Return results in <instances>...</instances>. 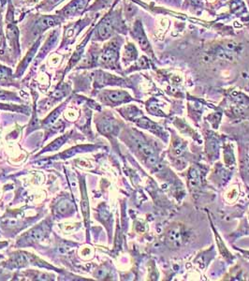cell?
Masks as SVG:
<instances>
[{
  "label": "cell",
  "mask_w": 249,
  "mask_h": 281,
  "mask_svg": "<svg viewBox=\"0 0 249 281\" xmlns=\"http://www.w3.org/2000/svg\"><path fill=\"white\" fill-rule=\"evenodd\" d=\"M65 21L64 18H62L59 15L54 16H48V15H41L37 17L33 23L30 25V28L28 32L26 33V38L28 39V42L35 41L37 38H41L42 34L48 28L54 27L55 25L60 24L61 23Z\"/></svg>",
  "instance_id": "obj_1"
},
{
  "label": "cell",
  "mask_w": 249,
  "mask_h": 281,
  "mask_svg": "<svg viewBox=\"0 0 249 281\" xmlns=\"http://www.w3.org/2000/svg\"><path fill=\"white\" fill-rule=\"evenodd\" d=\"M116 22H117L116 16L113 15L112 13L106 15L100 22L98 23L95 30V35L93 37L94 40L105 41L110 39L116 28Z\"/></svg>",
  "instance_id": "obj_2"
},
{
  "label": "cell",
  "mask_w": 249,
  "mask_h": 281,
  "mask_svg": "<svg viewBox=\"0 0 249 281\" xmlns=\"http://www.w3.org/2000/svg\"><path fill=\"white\" fill-rule=\"evenodd\" d=\"M120 45L116 40L107 44L98 57L99 64L111 68L116 65L119 57Z\"/></svg>",
  "instance_id": "obj_3"
},
{
  "label": "cell",
  "mask_w": 249,
  "mask_h": 281,
  "mask_svg": "<svg viewBox=\"0 0 249 281\" xmlns=\"http://www.w3.org/2000/svg\"><path fill=\"white\" fill-rule=\"evenodd\" d=\"M89 1L90 0H72L57 13L64 19L79 16L85 10H87V4Z\"/></svg>",
  "instance_id": "obj_4"
},
{
  "label": "cell",
  "mask_w": 249,
  "mask_h": 281,
  "mask_svg": "<svg viewBox=\"0 0 249 281\" xmlns=\"http://www.w3.org/2000/svg\"><path fill=\"white\" fill-rule=\"evenodd\" d=\"M90 21H91V19L87 17L83 20H80V21L74 23H70L68 26H66L62 46L73 44V42L75 41L76 37L79 35V33L81 32V30L84 27H86L87 24L90 23Z\"/></svg>",
  "instance_id": "obj_5"
},
{
  "label": "cell",
  "mask_w": 249,
  "mask_h": 281,
  "mask_svg": "<svg viewBox=\"0 0 249 281\" xmlns=\"http://www.w3.org/2000/svg\"><path fill=\"white\" fill-rule=\"evenodd\" d=\"M6 39L8 42V48L11 53L19 54L20 44H19V30L14 23H7Z\"/></svg>",
  "instance_id": "obj_6"
},
{
  "label": "cell",
  "mask_w": 249,
  "mask_h": 281,
  "mask_svg": "<svg viewBox=\"0 0 249 281\" xmlns=\"http://www.w3.org/2000/svg\"><path fill=\"white\" fill-rule=\"evenodd\" d=\"M167 242L173 248H179L184 242V231L181 227L172 228L167 234Z\"/></svg>",
  "instance_id": "obj_7"
},
{
  "label": "cell",
  "mask_w": 249,
  "mask_h": 281,
  "mask_svg": "<svg viewBox=\"0 0 249 281\" xmlns=\"http://www.w3.org/2000/svg\"><path fill=\"white\" fill-rule=\"evenodd\" d=\"M132 35L133 37L136 39V41L138 42V44H140L142 50L151 53V47H150V44L145 36V33L143 31L142 25L140 22H136L134 24L133 30H132Z\"/></svg>",
  "instance_id": "obj_8"
},
{
  "label": "cell",
  "mask_w": 249,
  "mask_h": 281,
  "mask_svg": "<svg viewBox=\"0 0 249 281\" xmlns=\"http://www.w3.org/2000/svg\"><path fill=\"white\" fill-rule=\"evenodd\" d=\"M134 142L137 146V149L146 158L147 163L151 164V165H154L157 163L158 160H157L156 154L149 144L145 143L143 140H140V139H135Z\"/></svg>",
  "instance_id": "obj_9"
},
{
  "label": "cell",
  "mask_w": 249,
  "mask_h": 281,
  "mask_svg": "<svg viewBox=\"0 0 249 281\" xmlns=\"http://www.w3.org/2000/svg\"><path fill=\"white\" fill-rule=\"evenodd\" d=\"M59 34H60V32H59L58 29H54V31L50 34L49 38L47 39L46 43L43 46L40 54L36 58V63H39L40 61H42V59L45 57V55L50 52V50L54 47V44H56V42H57V40L59 38Z\"/></svg>",
  "instance_id": "obj_10"
},
{
  "label": "cell",
  "mask_w": 249,
  "mask_h": 281,
  "mask_svg": "<svg viewBox=\"0 0 249 281\" xmlns=\"http://www.w3.org/2000/svg\"><path fill=\"white\" fill-rule=\"evenodd\" d=\"M42 40H43V37L39 38V40L35 42V44H33V46L30 48V50L27 52V54L24 56V58L23 59L21 64L18 67L17 75L19 76L20 74H22L23 72V70L27 68L28 64L32 61L34 55L37 53V51H38V49H39V47H40V45H41Z\"/></svg>",
  "instance_id": "obj_11"
},
{
  "label": "cell",
  "mask_w": 249,
  "mask_h": 281,
  "mask_svg": "<svg viewBox=\"0 0 249 281\" xmlns=\"http://www.w3.org/2000/svg\"><path fill=\"white\" fill-rule=\"evenodd\" d=\"M81 190H82V202H81L82 212H83V215L85 217L87 226H88V224H89V203H88L87 190H86V187H85L84 182H83V186L81 187Z\"/></svg>",
  "instance_id": "obj_12"
},
{
  "label": "cell",
  "mask_w": 249,
  "mask_h": 281,
  "mask_svg": "<svg viewBox=\"0 0 249 281\" xmlns=\"http://www.w3.org/2000/svg\"><path fill=\"white\" fill-rule=\"evenodd\" d=\"M107 97L113 103H120L129 100L130 97L124 91H111L109 92Z\"/></svg>",
  "instance_id": "obj_13"
},
{
  "label": "cell",
  "mask_w": 249,
  "mask_h": 281,
  "mask_svg": "<svg viewBox=\"0 0 249 281\" xmlns=\"http://www.w3.org/2000/svg\"><path fill=\"white\" fill-rule=\"evenodd\" d=\"M45 230L43 227H36L28 232L27 239L30 242H37L41 241L45 236Z\"/></svg>",
  "instance_id": "obj_14"
},
{
  "label": "cell",
  "mask_w": 249,
  "mask_h": 281,
  "mask_svg": "<svg viewBox=\"0 0 249 281\" xmlns=\"http://www.w3.org/2000/svg\"><path fill=\"white\" fill-rule=\"evenodd\" d=\"M64 0H44V2L37 8L39 11H50L54 9L58 4Z\"/></svg>",
  "instance_id": "obj_15"
},
{
  "label": "cell",
  "mask_w": 249,
  "mask_h": 281,
  "mask_svg": "<svg viewBox=\"0 0 249 281\" xmlns=\"http://www.w3.org/2000/svg\"><path fill=\"white\" fill-rule=\"evenodd\" d=\"M137 57V51L133 44H128L125 48V59L129 61H133Z\"/></svg>",
  "instance_id": "obj_16"
},
{
  "label": "cell",
  "mask_w": 249,
  "mask_h": 281,
  "mask_svg": "<svg viewBox=\"0 0 249 281\" xmlns=\"http://www.w3.org/2000/svg\"><path fill=\"white\" fill-rule=\"evenodd\" d=\"M67 139H68V136L64 135V136H62L61 138L54 140V142H52L50 145H48V146L44 149V152L55 151V150H57L58 148H60V146L64 143V141H65Z\"/></svg>",
  "instance_id": "obj_17"
},
{
  "label": "cell",
  "mask_w": 249,
  "mask_h": 281,
  "mask_svg": "<svg viewBox=\"0 0 249 281\" xmlns=\"http://www.w3.org/2000/svg\"><path fill=\"white\" fill-rule=\"evenodd\" d=\"M11 77V70L10 68L0 66V84L8 82Z\"/></svg>",
  "instance_id": "obj_18"
},
{
  "label": "cell",
  "mask_w": 249,
  "mask_h": 281,
  "mask_svg": "<svg viewBox=\"0 0 249 281\" xmlns=\"http://www.w3.org/2000/svg\"><path fill=\"white\" fill-rule=\"evenodd\" d=\"M60 111H61V109H57V110H55L54 113H52L46 120H45V124H47V125H49V124H53L54 121L57 119L58 117V116L60 115Z\"/></svg>",
  "instance_id": "obj_19"
},
{
  "label": "cell",
  "mask_w": 249,
  "mask_h": 281,
  "mask_svg": "<svg viewBox=\"0 0 249 281\" xmlns=\"http://www.w3.org/2000/svg\"><path fill=\"white\" fill-rule=\"evenodd\" d=\"M99 130L103 133H109V132H111L113 130V125L108 121H103L99 125Z\"/></svg>",
  "instance_id": "obj_20"
},
{
  "label": "cell",
  "mask_w": 249,
  "mask_h": 281,
  "mask_svg": "<svg viewBox=\"0 0 249 281\" xmlns=\"http://www.w3.org/2000/svg\"><path fill=\"white\" fill-rule=\"evenodd\" d=\"M70 206V204L67 201H64V202H61L59 205H58V207H57V211L60 213V214H65L66 212L68 211V209L69 208Z\"/></svg>",
  "instance_id": "obj_21"
},
{
  "label": "cell",
  "mask_w": 249,
  "mask_h": 281,
  "mask_svg": "<svg viewBox=\"0 0 249 281\" xmlns=\"http://www.w3.org/2000/svg\"><path fill=\"white\" fill-rule=\"evenodd\" d=\"M65 89H57L56 91H54L52 95V97L54 98V99H59L61 97H64L65 96Z\"/></svg>",
  "instance_id": "obj_22"
},
{
  "label": "cell",
  "mask_w": 249,
  "mask_h": 281,
  "mask_svg": "<svg viewBox=\"0 0 249 281\" xmlns=\"http://www.w3.org/2000/svg\"><path fill=\"white\" fill-rule=\"evenodd\" d=\"M0 99L2 100H6V99H14V96L11 94V93H8V92H4L2 90H0Z\"/></svg>",
  "instance_id": "obj_23"
}]
</instances>
